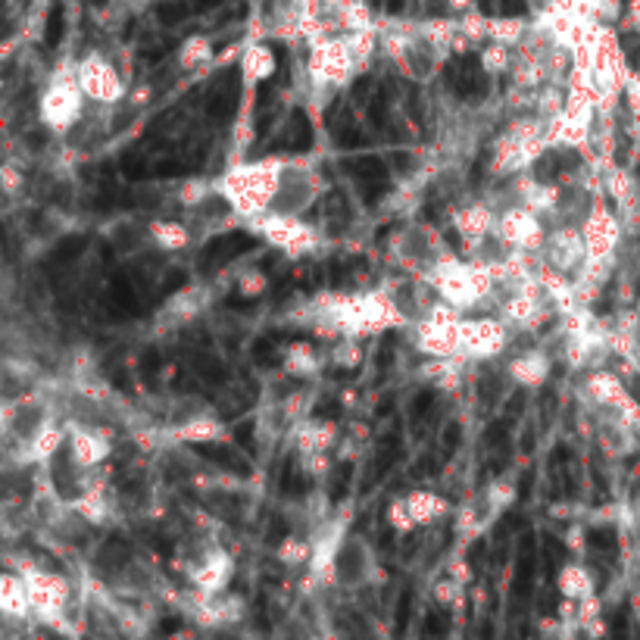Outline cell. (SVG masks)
I'll return each mask as SVG.
<instances>
[{"mask_svg":"<svg viewBox=\"0 0 640 640\" xmlns=\"http://www.w3.org/2000/svg\"><path fill=\"white\" fill-rule=\"evenodd\" d=\"M235 288H238V294L241 297H247V300H256V297H263L266 291H269V275L263 272V269H244L238 278H235Z\"/></svg>","mask_w":640,"mask_h":640,"instance_id":"obj_34","label":"cell"},{"mask_svg":"<svg viewBox=\"0 0 640 640\" xmlns=\"http://www.w3.org/2000/svg\"><path fill=\"white\" fill-rule=\"evenodd\" d=\"M285 169V160H256L232 166L225 175L216 178V191L228 200V207L235 210L238 219L247 225L256 219H266L272 210V200L278 191V178Z\"/></svg>","mask_w":640,"mask_h":640,"instance_id":"obj_1","label":"cell"},{"mask_svg":"<svg viewBox=\"0 0 640 640\" xmlns=\"http://www.w3.org/2000/svg\"><path fill=\"white\" fill-rule=\"evenodd\" d=\"M0 609L10 622H25L32 616V600H29V584L13 569L4 572L0 578Z\"/></svg>","mask_w":640,"mask_h":640,"instance_id":"obj_19","label":"cell"},{"mask_svg":"<svg viewBox=\"0 0 640 640\" xmlns=\"http://www.w3.org/2000/svg\"><path fill=\"white\" fill-rule=\"evenodd\" d=\"M497 210L491 207L488 200H478V203H469V207L463 210H456L450 216L453 228H456V235L463 238V244H475L481 238H488L497 232Z\"/></svg>","mask_w":640,"mask_h":640,"instance_id":"obj_17","label":"cell"},{"mask_svg":"<svg viewBox=\"0 0 640 640\" xmlns=\"http://www.w3.org/2000/svg\"><path fill=\"white\" fill-rule=\"evenodd\" d=\"M525 35H528V25L519 16H500V19L488 22V41H500V44H509V47H519Z\"/></svg>","mask_w":640,"mask_h":640,"instance_id":"obj_31","label":"cell"},{"mask_svg":"<svg viewBox=\"0 0 640 640\" xmlns=\"http://www.w3.org/2000/svg\"><path fill=\"white\" fill-rule=\"evenodd\" d=\"M0 182H4V194L7 197H16L25 188V172L13 160H7L4 166H0Z\"/></svg>","mask_w":640,"mask_h":640,"instance_id":"obj_37","label":"cell"},{"mask_svg":"<svg viewBox=\"0 0 640 640\" xmlns=\"http://www.w3.org/2000/svg\"><path fill=\"white\" fill-rule=\"evenodd\" d=\"M250 232L260 235L266 244L278 247L281 253L288 256H306L319 247V228L310 225L300 216H266V219H256L250 222Z\"/></svg>","mask_w":640,"mask_h":640,"instance_id":"obj_7","label":"cell"},{"mask_svg":"<svg viewBox=\"0 0 640 640\" xmlns=\"http://www.w3.org/2000/svg\"><path fill=\"white\" fill-rule=\"evenodd\" d=\"M431 600L438 603V606H444V609H463V603H466V584H459L456 578H450V575H444V578H438L431 584Z\"/></svg>","mask_w":640,"mask_h":640,"instance_id":"obj_32","label":"cell"},{"mask_svg":"<svg viewBox=\"0 0 640 640\" xmlns=\"http://www.w3.org/2000/svg\"><path fill=\"white\" fill-rule=\"evenodd\" d=\"M216 191L213 182H200V178H188V182L178 185L175 191V203H182L185 210H197L203 200H207L210 194Z\"/></svg>","mask_w":640,"mask_h":640,"instance_id":"obj_33","label":"cell"},{"mask_svg":"<svg viewBox=\"0 0 640 640\" xmlns=\"http://www.w3.org/2000/svg\"><path fill=\"white\" fill-rule=\"evenodd\" d=\"M360 72L353 50L344 35L325 38L310 44V63H306V75H310L313 94H331L341 91L353 82V75Z\"/></svg>","mask_w":640,"mask_h":640,"instance_id":"obj_5","label":"cell"},{"mask_svg":"<svg viewBox=\"0 0 640 640\" xmlns=\"http://www.w3.org/2000/svg\"><path fill=\"white\" fill-rule=\"evenodd\" d=\"M110 453H113V438L104 425H94V428L69 425V441H66L69 466H75L79 472H94L100 463H107Z\"/></svg>","mask_w":640,"mask_h":640,"instance_id":"obj_12","label":"cell"},{"mask_svg":"<svg viewBox=\"0 0 640 640\" xmlns=\"http://www.w3.org/2000/svg\"><path fill=\"white\" fill-rule=\"evenodd\" d=\"M447 575H450V578H456L459 584H466V587H469V581H472V566H469V559H466L463 553H456V556L447 562Z\"/></svg>","mask_w":640,"mask_h":640,"instance_id":"obj_38","label":"cell"},{"mask_svg":"<svg viewBox=\"0 0 640 640\" xmlns=\"http://www.w3.org/2000/svg\"><path fill=\"white\" fill-rule=\"evenodd\" d=\"M472 7H475V0H447V10H450V13H456V16L472 13Z\"/></svg>","mask_w":640,"mask_h":640,"instance_id":"obj_40","label":"cell"},{"mask_svg":"<svg viewBox=\"0 0 640 640\" xmlns=\"http://www.w3.org/2000/svg\"><path fill=\"white\" fill-rule=\"evenodd\" d=\"M547 232L550 228L544 225V219L528 207H512V210L500 213V219H497V235L519 250L537 253L547 241Z\"/></svg>","mask_w":640,"mask_h":640,"instance_id":"obj_13","label":"cell"},{"mask_svg":"<svg viewBox=\"0 0 640 640\" xmlns=\"http://www.w3.org/2000/svg\"><path fill=\"white\" fill-rule=\"evenodd\" d=\"M325 194V178L310 160H285L269 216H303Z\"/></svg>","mask_w":640,"mask_h":640,"instance_id":"obj_4","label":"cell"},{"mask_svg":"<svg viewBox=\"0 0 640 640\" xmlns=\"http://www.w3.org/2000/svg\"><path fill=\"white\" fill-rule=\"evenodd\" d=\"M325 363L335 369H360L366 363V347L360 338H338V341H331Z\"/></svg>","mask_w":640,"mask_h":640,"instance_id":"obj_27","label":"cell"},{"mask_svg":"<svg viewBox=\"0 0 640 640\" xmlns=\"http://www.w3.org/2000/svg\"><path fill=\"white\" fill-rule=\"evenodd\" d=\"M391 253L409 275L425 278L434 266L441 263V256L450 250L428 222H406L391 241Z\"/></svg>","mask_w":640,"mask_h":640,"instance_id":"obj_6","label":"cell"},{"mask_svg":"<svg viewBox=\"0 0 640 640\" xmlns=\"http://www.w3.org/2000/svg\"><path fill=\"white\" fill-rule=\"evenodd\" d=\"M335 466V459H331V450H306L300 453V472L310 475V478H325Z\"/></svg>","mask_w":640,"mask_h":640,"instance_id":"obj_35","label":"cell"},{"mask_svg":"<svg viewBox=\"0 0 640 640\" xmlns=\"http://www.w3.org/2000/svg\"><path fill=\"white\" fill-rule=\"evenodd\" d=\"M566 547L575 553H584V525H572L566 534Z\"/></svg>","mask_w":640,"mask_h":640,"instance_id":"obj_39","label":"cell"},{"mask_svg":"<svg viewBox=\"0 0 640 640\" xmlns=\"http://www.w3.org/2000/svg\"><path fill=\"white\" fill-rule=\"evenodd\" d=\"M169 438L172 444H219L225 441V425L219 422V416L207 413V416L169 425Z\"/></svg>","mask_w":640,"mask_h":640,"instance_id":"obj_18","label":"cell"},{"mask_svg":"<svg viewBox=\"0 0 640 640\" xmlns=\"http://www.w3.org/2000/svg\"><path fill=\"white\" fill-rule=\"evenodd\" d=\"M16 572L25 578V584H29L32 616L50 631L72 634L69 631V619H66V606H69V597H72L69 578L50 572V569H38L35 562H29V559H22V566Z\"/></svg>","mask_w":640,"mask_h":640,"instance_id":"obj_2","label":"cell"},{"mask_svg":"<svg viewBox=\"0 0 640 640\" xmlns=\"http://www.w3.org/2000/svg\"><path fill=\"white\" fill-rule=\"evenodd\" d=\"M581 232H584V241H587V256L597 260V263L609 260L612 247H616V241H619V225H616V216L603 207V200L594 207V213L587 216V222L581 225Z\"/></svg>","mask_w":640,"mask_h":640,"instance_id":"obj_15","label":"cell"},{"mask_svg":"<svg viewBox=\"0 0 640 640\" xmlns=\"http://www.w3.org/2000/svg\"><path fill=\"white\" fill-rule=\"evenodd\" d=\"M506 378L519 388L537 391L544 388V381L550 378V350L547 347H528L522 353H516L506 363Z\"/></svg>","mask_w":640,"mask_h":640,"instance_id":"obj_16","label":"cell"},{"mask_svg":"<svg viewBox=\"0 0 640 640\" xmlns=\"http://www.w3.org/2000/svg\"><path fill=\"white\" fill-rule=\"evenodd\" d=\"M241 72H244L247 88L272 79V75H275V54H272V47L269 44H247L244 54H241Z\"/></svg>","mask_w":640,"mask_h":640,"instance_id":"obj_24","label":"cell"},{"mask_svg":"<svg viewBox=\"0 0 640 640\" xmlns=\"http://www.w3.org/2000/svg\"><path fill=\"white\" fill-rule=\"evenodd\" d=\"M378 575V562H375V550L366 541L363 534H347L344 544L338 550V562H335V578L338 587H347V591H360V587L372 584Z\"/></svg>","mask_w":640,"mask_h":640,"instance_id":"obj_11","label":"cell"},{"mask_svg":"<svg viewBox=\"0 0 640 640\" xmlns=\"http://www.w3.org/2000/svg\"><path fill=\"white\" fill-rule=\"evenodd\" d=\"M213 60V41L210 38H188L182 47H178V69L182 72H191V69H200L207 66Z\"/></svg>","mask_w":640,"mask_h":640,"instance_id":"obj_30","label":"cell"},{"mask_svg":"<svg viewBox=\"0 0 640 640\" xmlns=\"http://www.w3.org/2000/svg\"><path fill=\"white\" fill-rule=\"evenodd\" d=\"M388 525H391L397 534H409V531L419 528L416 519H413V512H409V506H406V497L391 500V506H388Z\"/></svg>","mask_w":640,"mask_h":640,"instance_id":"obj_36","label":"cell"},{"mask_svg":"<svg viewBox=\"0 0 640 640\" xmlns=\"http://www.w3.org/2000/svg\"><path fill=\"white\" fill-rule=\"evenodd\" d=\"M75 79H79L85 97L94 107H116L119 100H125L122 75L104 54H97V50H91L88 57L79 60V66H75Z\"/></svg>","mask_w":640,"mask_h":640,"instance_id":"obj_9","label":"cell"},{"mask_svg":"<svg viewBox=\"0 0 640 640\" xmlns=\"http://www.w3.org/2000/svg\"><path fill=\"white\" fill-rule=\"evenodd\" d=\"M584 394H591L603 409H612V413H622L625 406H631V397L625 391V384L612 372H606V369L594 372L591 378L584 381Z\"/></svg>","mask_w":640,"mask_h":640,"instance_id":"obj_21","label":"cell"},{"mask_svg":"<svg viewBox=\"0 0 640 640\" xmlns=\"http://www.w3.org/2000/svg\"><path fill=\"white\" fill-rule=\"evenodd\" d=\"M325 366V356L306 341H294L285 347V360H281V369H285V375L291 378H316Z\"/></svg>","mask_w":640,"mask_h":640,"instance_id":"obj_22","label":"cell"},{"mask_svg":"<svg viewBox=\"0 0 640 640\" xmlns=\"http://www.w3.org/2000/svg\"><path fill=\"white\" fill-rule=\"evenodd\" d=\"M406 506H409V512H413V519H416L419 528L434 525L450 512V500H444L441 494H434V491H409L406 494Z\"/></svg>","mask_w":640,"mask_h":640,"instance_id":"obj_25","label":"cell"},{"mask_svg":"<svg viewBox=\"0 0 640 640\" xmlns=\"http://www.w3.org/2000/svg\"><path fill=\"white\" fill-rule=\"evenodd\" d=\"M509 325L503 319H466L459 322V360H494L509 344Z\"/></svg>","mask_w":640,"mask_h":640,"instance_id":"obj_10","label":"cell"},{"mask_svg":"<svg viewBox=\"0 0 640 640\" xmlns=\"http://www.w3.org/2000/svg\"><path fill=\"white\" fill-rule=\"evenodd\" d=\"M210 303L207 288H185L182 294H175L166 306L160 319H172V322H191L203 313V306Z\"/></svg>","mask_w":640,"mask_h":640,"instance_id":"obj_26","label":"cell"},{"mask_svg":"<svg viewBox=\"0 0 640 640\" xmlns=\"http://www.w3.org/2000/svg\"><path fill=\"white\" fill-rule=\"evenodd\" d=\"M147 235H150V247H157L163 253H178V250H188L194 244L191 225L175 222V219H150Z\"/></svg>","mask_w":640,"mask_h":640,"instance_id":"obj_20","label":"cell"},{"mask_svg":"<svg viewBox=\"0 0 640 640\" xmlns=\"http://www.w3.org/2000/svg\"><path fill=\"white\" fill-rule=\"evenodd\" d=\"M516 47H509V44H500V41H488L481 47V69L488 72V75H506L512 72V63H516V54H512Z\"/></svg>","mask_w":640,"mask_h":640,"instance_id":"obj_29","label":"cell"},{"mask_svg":"<svg viewBox=\"0 0 640 640\" xmlns=\"http://www.w3.org/2000/svg\"><path fill=\"white\" fill-rule=\"evenodd\" d=\"M316 640H331V637H316Z\"/></svg>","mask_w":640,"mask_h":640,"instance_id":"obj_41","label":"cell"},{"mask_svg":"<svg viewBox=\"0 0 640 640\" xmlns=\"http://www.w3.org/2000/svg\"><path fill=\"white\" fill-rule=\"evenodd\" d=\"M275 559L281 562V566H291V569L310 566V559H313V537H297V534L285 537V541H281L278 550H275Z\"/></svg>","mask_w":640,"mask_h":640,"instance_id":"obj_28","label":"cell"},{"mask_svg":"<svg viewBox=\"0 0 640 640\" xmlns=\"http://www.w3.org/2000/svg\"><path fill=\"white\" fill-rule=\"evenodd\" d=\"M537 256H541V266L553 269V272H562L569 275L572 281L584 272L587 266V241H584V232L578 225H559V228H550L547 232V241L544 247L537 250Z\"/></svg>","mask_w":640,"mask_h":640,"instance_id":"obj_8","label":"cell"},{"mask_svg":"<svg viewBox=\"0 0 640 640\" xmlns=\"http://www.w3.org/2000/svg\"><path fill=\"white\" fill-rule=\"evenodd\" d=\"M232 575H235V559L228 556L222 547H210L197 562H191V569H188L191 587L200 594H207V597L225 594Z\"/></svg>","mask_w":640,"mask_h":640,"instance_id":"obj_14","label":"cell"},{"mask_svg":"<svg viewBox=\"0 0 640 640\" xmlns=\"http://www.w3.org/2000/svg\"><path fill=\"white\" fill-rule=\"evenodd\" d=\"M556 587H559L562 597L575 600V603L597 594V581L591 572H587V566H581V562H566L556 575Z\"/></svg>","mask_w":640,"mask_h":640,"instance_id":"obj_23","label":"cell"},{"mask_svg":"<svg viewBox=\"0 0 640 640\" xmlns=\"http://www.w3.org/2000/svg\"><path fill=\"white\" fill-rule=\"evenodd\" d=\"M91 100L85 97L79 79L72 72H57L50 85L44 88L41 100H38V119L44 128H50L54 135H69L75 125L85 119V107Z\"/></svg>","mask_w":640,"mask_h":640,"instance_id":"obj_3","label":"cell"}]
</instances>
